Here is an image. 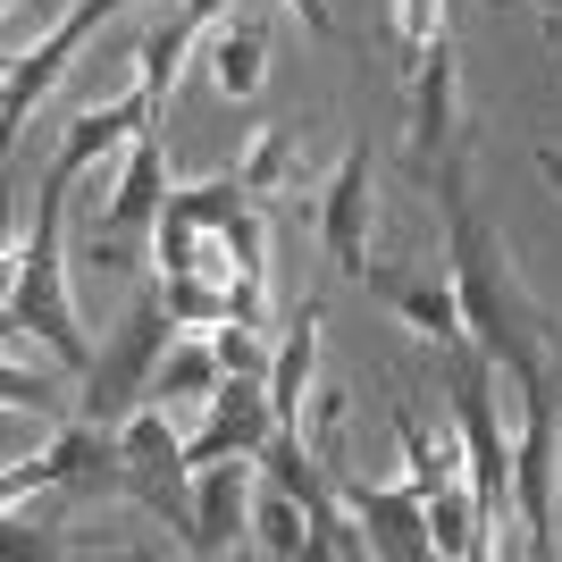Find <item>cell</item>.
I'll list each match as a JSON object with an SVG mask.
<instances>
[{
    "label": "cell",
    "instance_id": "8",
    "mask_svg": "<svg viewBox=\"0 0 562 562\" xmlns=\"http://www.w3.org/2000/svg\"><path fill=\"white\" fill-rule=\"evenodd\" d=\"M336 470V462H328ZM336 495H345V513L361 520V538H370V554L386 562H428L437 554V529H428V495L403 479V487H370V479H352V470H336Z\"/></svg>",
    "mask_w": 562,
    "mask_h": 562
},
{
    "label": "cell",
    "instance_id": "20",
    "mask_svg": "<svg viewBox=\"0 0 562 562\" xmlns=\"http://www.w3.org/2000/svg\"><path fill=\"white\" fill-rule=\"evenodd\" d=\"M168 311H177V328H218V319H235V294L218 269H168Z\"/></svg>",
    "mask_w": 562,
    "mask_h": 562
},
{
    "label": "cell",
    "instance_id": "14",
    "mask_svg": "<svg viewBox=\"0 0 562 562\" xmlns=\"http://www.w3.org/2000/svg\"><path fill=\"white\" fill-rule=\"evenodd\" d=\"M403 76H412V160L437 168L453 151V34H437Z\"/></svg>",
    "mask_w": 562,
    "mask_h": 562
},
{
    "label": "cell",
    "instance_id": "7",
    "mask_svg": "<svg viewBox=\"0 0 562 562\" xmlns=\"http://www.w3.org/2000/svg\"><path fill=\"white\" fill-rule=\"evenodd\" d=\"M117 9H135V0H76V9H59V18L43 25V43L25 50V59H9V85H0V143H9V151H18L25 117L43 110V93L76 68V50L93 43L101 25L117 18Z\"/></svg>",
    "mask_w": 562,
    "mask_h": 562
},
{
    "label": "cell",
    "instance_id": "19",
    "mask_svg": "<svg viewBox=\"0 0 562 562\" xmlns=\"http://www.w3.org/2000/svg\"><path fill=\"white\" fill-rule=\"evenodd\" d=\"M252 546H260V554H278V562L311 554V513H303V495H285L278 479H260V487H252Z\"/></svg>",
    "mask_w": 562,
    "mask_h": 562
},
{
    "label": "cell",
    "instance_id": "17",
    "mask_svg": "<svg viewBox=\"0 0 562 562\" xmlns=\"http://www.w3.org/2000/svg\"><path fill=\"white\" fill-rule=\"evenodd\" d=\"M202 34H211V18H193L186 0H177L168 18L143 25V43H135V68H143V76H135V85L151 93V110H160V117H168V93H177V59H186Z\"/></svg>",
    "mask_w": 562,
    "mask_h": 562
},
{
    "label": "cell",
    "instance_id": "6",
    "mask_svg": "<svg viewBox=\"0 0 562 562\" xmlns=\"http://www.w3.org/2000/svg\"><path fill=\"white\" fill-rule=\"evenodd\" d=\"M193 462H186V437L168 428V403H143L117 420V487L151 504L168 529H193Z\"/></svg>",
    "mask_w": 562,
    "mask_h": 562
},
{
    "label": "cell",
    "instance_id": "13",
    "mask_svg": "<svg viewBox=\"0 0 562 562\" xmlns=\"http://www.w3.org/2000/svg\"><path fill=\"white\" fill-rule=\"evenodd\" d=\"M211 420L186 437V462H227V453H260L278 437V403H269V378H218V395L202 403Z\"/></svg>",
    "mask_w": 562,
    "mask_h": 562
},
{
    "label": "cell",
    "instance_id": "16",
    "mask_svg": "<svg viewBox=\"0 0 562 562\" xmlns=\"http://www.w3.org/2000/svg\"><path fill=\"white\" fill-rule=\"evenodd\" d=\"M202 43H211V85L227 101H252L269 85V25L260 18H218Z\"/></svg>",
    "mask_w": 562,
    "mask_h": 562
},
{
    "label": "cell",
    "instance_id": "9",
    "mask_svg": "<svg viewBox=\"0 0 562 562\" xmlns=\"http://www.w3.org/2000/svg\"><path fill=\"white\" fill-rule=\"evenodd\" d=\"M370 227H378V160H370V143H352L345 160H336L328 193H319V235H328V260L345 278H370L378 269Z\"/></svg>",
    "mask_w": 562,
    "mask_h": 562
},
{
    "label": "cell",
    "instance_id": "18",
    "mask_svg": "<svg viewBox=\"0 0 562 562\" xmlns=\"http://www.w3.org/2000/svg\"><path fill=\"white\" fill-rule=\"evenodd\" d=\"M218 378H227V361H218V345L211 336H193V328H177V345H168V361H160V378H151V403H211L218 395Z\"/></svg>",
    "mask_w": 562,
    "mask_h": 562
},
{
    "label": "cell",
    "instance_id": "3",
    "mask_svg": "<svg viewBox=\"0 0 562 562\" xmlns=\"http://www.w3.org/2000/svg\"><path fill=\"white\" fill-rule=\"evenodd\" d=\"M168 345H177V311H168V285H143L135 303L117 311V328H110V345L93 352V370H85V420H101V428H117L126 412H143L151 403V378H160V361H168Z\"/></svg>",
    "mask_w": 562,
    "mask_h": 562
},
{
    "label": "cell",
    "instance_id": "11",
    "mask_svg": "<svg viewBox=\"0 0 562 562\" xmlns=\"http://www.w3.org/2000/svg\"><path fill=\"white\" fill-rule=\"evenodd\" d=\"M361 285H370V294L395 311L412 336H428L437 352L470 336V319H462V285H453V260H428V269H386V260H378Z\"/></svg>",
    "mask_w": 562,
    "mask_h": 562
},
{
    "label": "cell",
    "instance_id": "2",
    "mask_svg": "<svg viewBox=\"0 0 562 562\" xmlns=\"http://www.w3.org/2000/svg\"><path fill=\"white\" fill-rule=\"evenodd\" d=\"M9 336H34V345L59 361V370H93V345L68 311V193H34V235L9 260Z\"/></svg>",
    "mask_w": 562,
    "mask_h": 562
},
{
    "label": "cell",
    "instance_id": "12",
    "mask_svg": "<svg viewBox=\"0 0 562 562\" xmlns=\"http://www.w3.org/2000/svg\"><path fill=\"white\" fill-rule=\"evenodd\" d=\"M260 453H227V462H202L193 470V529H186V554H227V546H252V479Z\"/></svg>",
    "mask_w": 562,
    "mask_h": 562
},
{
    "label": "cell",
    "instance_id": "23",
    "mask_svg": "<svg viewBox=\"0 0 562 562\" xmlns=\"http://www.w3.org/2000/svg\"><path fill=\"white\" fill-rule=\"evenodd\" d=\"M437 34H446V0H395V50H403V68H412Z\"/></svg>",
    "mask_w": 562,
    "mask_h": 562
},
{
    "label": "cell",
    "instance_id": "1",
    "mask_svg": "<svg viewBox=\"0 0 562 562\" xmlns=\"http://www.w3.org/2000/svg\"><path fill=\"white\" fill-rule=\"evenodd\" d=\"M437 202H446V260H453V285H462V319H470V345L487 352L495 370L513 378H538L546 370V311L538 294L520 285L504 235L487 227L479 193H470V168H462V143L437 160Z\"/></svg>",
    "mask_w": 562,
    "mask_h": 562
},
{
    "label": "cell",
    "instance_id": "24",
    "mask_svg": "<svg viewBox=\"0 0 562 562\" xmlns=\"http://www.w3.org/2000/svg\"><path fill=\"white\" fill-rule=\"evenodd\" d=\"M554 18H562V0H554Z\"/></svg>",
    "mask_w": 562,
    "mask_h": 562
},
{
    "label": "cell",
    "instance_id": "15",
    "mask_svg": "<svg viewBox=\"0 0 562 562\" xmlns=\"http://www.w3.org/2000/svg\"><path fill=\"white\" fill-rule=\"evenodd\" d=\"M311 395H319V303L303 294V311H294V319H285V336H278V361H269V403H278V428H294V437H303Z\"/></svg>",
    "mask_w": 562,
    "mask_h": 562
},
{
    "label": "cell",
    "instance_id": "25",
    "mask_svg": "<svg viewBox=\"0 0 562 562\" xmlns=\"http://www.w3.org/2000/svg\"><path fill=\"white\" fill-rule=\"evenodd\" d=\"M546 9H554V0H546Z\"/></svg>",
    "mask_w": 562,
    "mask_h": 562
},
{
    "label": "cell",
    "instance_id": "5",
    "mask_svg": "<svg viewBox=\"0 0 562 562\" xmlns=\"http://www.w3.org/2000/svg\"><path fill=\"white\" fill-rule=\"evenodd\" d=\"M529 420L513 437V520L529 529V554H562V386L554 370L520 378Z\"/></svg>",
    "mask_w": 562,
    "mask_h": 562
},
{
    "label": "cell",
    "instance_id": "22",
    "mask_svg": "<svg viewBox=\"0 0 562 562\" xmlns=\"http://www.w3.org/2000/svg\"><path fill=\"white\" fill-rule=\"evenodd\" d=\"M211 345H218V361H227V378H269V361H278V352L260 345L252 319H218Z\"/></svg>",
    "mask_w": 562,
    "mask_h": 562
},
{
    "label": "cell",
    "instance_id": "4",
    "mask_svg": "<svg viewBox=\"0 0 562 562\" xmlns=\"http://www.w3.org/2000/svg\"><path fill=\"white\" fill-rule=\"evenodd\" d=\"M160 211H168V143H160V126H143L135 143H126V160H117V177H110V202L93 211V227H85V269L93 278H126L143 260V244L160 235Z\"/></svg>",
    "mask_w": 562,
    "mask_h": 562
},
{
    "label": "cell",
    "instance_id": "10",
    "mask_svg": "<svg viewBox=\"0 0 562 562\" xmlns=\"http://www.w3.org/2000/svg\"><path fill=\"white\" fill-rule=\"evenodd\" d=\"M143 126H160V110H151V93H143V85H135V93H117V101H93V110L59 135V160H50L43 186H50V193H76V177H93V168L126 160V143H135Z\"/></svg>",
    "mask_w": 562,
    "mask_h": 562
},
{
    "label": "cell",
    "instance_id": "21",
    "mask_svg": "<svg viewBox=\"0 0 562 562\" xmlns=\"http://www.w3.org/2000/svg\"><path fill=\"white\" fill-rule=\"evenodd\" d=\"M235 168H244V186H252V193H278L285 177H294V135H285V126H260L252 151H244Z\"/></svg>",
    "mask_w": 562,
    "mask_h": 562
}]
</instances>
